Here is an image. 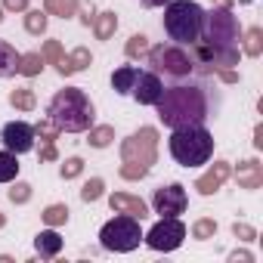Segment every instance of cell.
Returning a JSON list of instances; mask_svg holds the SVG:
<instances>
[{"label":"cell","mask_w":263,"mask_h":263,"mask_svg":"<svg viewBox=\"0 0 263 263\" xmlns=\"http://www.w3.org/2000/svg\"><path fill=\"white\" fill-rule=\"evenodd\" d=\"M158 118L177 130V127H195L204 124L208 118H214V102H211V90L198 81H177L174 87H164L158 102Z\"/></svg>","instance_id":"cell-1"},{"label":"cell","mask_w":263,"mask_h":263,"mask_svg":"<svg viewBox=\"0 0 263 263\" xmlns=\"http://www.w3.org/2000/svg\"><path fill=\"white\" fill-rule=\"evenodd\" d=\"M47 118L65 130V134H84V130L93 127V118H96V108L90 102V96L81 90V87H65L59 90L50 105H47Z\"/></svg>","instance_id":"cell-2"},{"label":"cell","mask_w":263,"mask_h":263,"mask_svg":"<svg viewBox=\"0 0 263 263\" xmlns=\"http://www.w3.org/2000/svg\"><path fill=\"white\" fill-rule=\"evenodd\" d=\"M171 155L183 167H198L208 164L214 155V137L204 130V124L195 127H177L171 134Z\"/></svg>","instance_id":"cell-3"},{"label":"cell","mask_w":263,"mask_h":263,"mask_svg":"<svg viewBox=\"0 0 263 263\" xmlns=\"http://www.w3.org/2000/svg\"><path fill=\"white\" fill-rule=\"evenodd\" d=\"M204 28V10L195 0H171L164 10V31L177 44H198Z\"/></svg>","instance_id":"cell-4"},{"label":"cell","mask_w":263,"mask_h":263,"mask_svg":"<svg viewBox=\"0 0 263 263\" xmlns=\"http://www.w3.org/2000/svg\"><path fill=\"white\" fill-rule=\"evenodd\" d=\"M238 19L229 13V7H217L211 13H204V28H201V44L208 47H217V50H226V47H238Z\"/></svg>","instance_id":"cell-5"},{"label":"cell","mask_w":263,"mask_h":263,"mask_svg":"<svg viewBox=\"0 0 263 263\" xmlns=\"http://www.w3.org/2000/svg\"><path fill=\"white\" fill-rule=\"evenodd\" d=\"M149 65L155 74H164V78H174V81H183L195 71V59L177 47V44H158L149 50Z\"/></svg>","instance_id":"cell-6"},{"label":"cell","mask_w":263,"mask_h":263,"mask_svg":"<svg viewBox=\"0 0 263 263\" xmlns=\"http://www.w3.org/2000/svg\"><path fill=\"white\" fill-rule=\"evenodd\" d=\"M99 241H102L105 251H115V254H127V251L140 248V241H143L140 220L130 217V214L108 220V223L102 226V232H99Z\"/></svg>","instance_id":"cell-7"},{"label":"cell","mask_w":263,"mask_h":263,"mask_svg":"<svg viewBox=\"0 0 263 263\" xmlns=\"http://www.w3.org/2000/svg\"><path fill=\"white\" fill-rule=\"evenodd\" d=\"M121 158L124 161H140V164L152 167L155 158H158V130L155 127H140L137 134H130L121 143Z\"/></svg>","instance_id":"cell-8"},{"label":"cell","mask_w":263,"mask_h":263,"mask_svg":"<svg viewBox=\"0 0 263 263\" xmlns=\"http://www.w3.org/2000/svg\"><path fill=\"white\" fill-rule=\"evenodd\" d=\"M146 245L152 248V251H177L180 245H183V238H186V226L177 220V217H161L146 235Z\"/></svg>","instance_id":"cell-9"},{"label":"cell","mask_w":263,"mask_h":263,"mask_svg":"<svg viewBox=\"0 0 263 263\" xmlns=\"http://www.w3.org/2000/svg\"><path fill=\"white\" fill-rule=\"evenodd\" d=\"M186 204H189V198H186V189L180 183H171L164 189H155V195H152V208L161 217H180L186 211Z\"/></svg>","instance_id":"cell-10"},{"label":"cell","mask_w":263,"mask_h":263,"mask_svg":"<svg viewBox=\"0 0 263 263\" xmlns=\"http://www.w3.org/2000/svg\"><path fill=\"white\" fill-rule=\"evenodd\" d=\"M0 140H4V146L16 155H25L34 149V127L25 124V121H10L4 124V130H0Z\"/></svg>","instance_id":"cell-11"},{"label":"cell","mask_w":263,"mask_h":263,"mask_svg":"<svg viewBox=\"0 0 263 263\" xmlns=\"http://www.w3.org/2000/svg\"><path fill=\"white\" fill-rule=\"evenodd\" d=\"M161 90H164V84H161V74H155V71H140V78H137V84H134V99L140 102V105H155L158 102V96H161Z\"/></svg>","instance_id":"cell-12"},{"label":"cell","mask_w":263,"mask_h":263,"mask_svg":"<svg viewBox=\"0 0 263 263\" xmlns=\"http://www.w3.org/2000/svg\"><path fill=\"white\" fill-rule=\"evenodd\" d=\"M229 174H232V167H229L226 161H214V167H211L204 177H198V180H195V189H198L201 195H214V192L229 180Z\"/></svg>","instance_id":"cell-13"},{"label":"cell","mask_w":263,"mask_h":263,"mask_svg":"<svg viewBox=\"0 0 263 263\" xmlns=\"http://www.w3.org/2000/svg\"><path fill=\"white\" fill-rule=\"evenodd\" d=\"M108 204H111V211H115V214H130V217H137V220H143V217L149 214L143 198L127 195V192H115V195L108 198Z\"/></svg>","instance_id":"cell-14"},{"label":"cell","mask_w":263,"mask_h":263,"mask_svg":"<svg viewBox=\"0 0 263 263\" xmlns=\"http://www.w3.org/2000/svg\"><path fill=\"white\" fill-rule=\"evenodd\" d=\"M235 180H238V186H241V189H260V186H263V164H260L257 158L241 161V164H238Z\"/></svg>","instance_id":"cell-15"},{"label":"cell","mask_w":263,"mask_h":263,"mask_svg":"<svg viewBox=\"0 0 263 263\" xmlns=\"http://www.w3.org/2000/svg\"><path fill=\"white\" fill-rule=\"evenodd\" d=\"M34 248H37V254H41L44 260H50V257H56V254L62 251V238H59V232L44 229V232L34 238Z\"/></svg>","instance_id":"cell-16"},{"label":"cell","mask_w":263,"mask_h":263,"mask_svg":"<svg viewBox=\"0 0 263 263\" xmlns=\"http://www.w3.org/2000/svg\"><path fill=\"white\" fill-rule=\"evenodd\" d=\"M19 74V53L10 41H0V78Z\"/></svg>","instance_id":"cell-17"},{"label":"cell","mask_w":263,"mask_h":263,"mask_svg":"<svg viewBox=\"0 0 263 263\" xmlns=\"http://www.w3.org/2000/svg\"><path fill=\"white\" fill-rule=\"evenodd\" d=\"M137 78H140V68H134V65H121L115 74H111V87H115V93H130L134 90V84H137Z\"/></svg>","instance_id":"cell-18"},{"label":"cell","mask_w":263,"mask_h":263,"mask_svg":"<svg viewBox=\"0 0 263 263\" xmlns=\"http://www.w3.org/2000/svg\"><path fill=\"white\" fill-rule=\"evenodd\" d=\"M44 13L59 16V19H71V16H78V0H44Z\"/></svg>","instance_id":"cell-19"},{"label":"cell","mask_w":263,"mask_h":263,"mask_svg":"<svg viewBox=\"0 0 263 263\" xmlns=\"http://www.w3.org/2000/svg\"><path fill=\"white\" fill-rule=\"evenodd\" d=\"M90 62H93L90 50H87V47H78L71 56H65V68H62V74H74V71H84Z\"/></svg>","instance_id":"cell-20"},{"label":"cell","mask_w":263,"mask_h":263,"mask_svg":"<svg viewBox=\"0 0 263 263\" xmlns=\"http://www.w3.org/2000/svg\"><path fill=\"white\" fill-rule=\"evenodd\" d=\"M115 28H118V16H115V13H99V16L93 19V31H96L99 41H108V37L115 34Z\"/></svg>","instance_id":"cell-21"},{"label":"cell","mask_w":263,"mask_h":263,"mask_svg":"<svg viewBox=\"0 0 263 263\" xmlns=\"http://www.w3.org/2000/svg\"><path fill=\"white\" fill-rule=\"evenodd\" d=\"M19 174V161H16V152H0V183H13Z\"/></svg>","instance_id":"cell-22"},{"label":"cell","mask_w":263,"mask_h":263,"mask_svg":"<svg viewBox=\"0 0 263 263\" xmlns=\"http://www.w3.org/2000/svg\"><path fill=\"white\" fill-rule=\"evenodd\" d=\"M41 68H44V56H41V53H25V56H19V74L37 78Z\"/></svg>","instance_id":"cell-23"},{"label":"cell","mask_w":263,"mask_h":263,"mask_svg":"<svg viewBox=\"0 0 263 263\" xmlns=\"http://www.w3.org/2000/svg\"><path fill=\"white\" fill-rule=\"evenodd\" d=\"M59 134H62V130H59V127H56V124H53L50 118H47V121H37V124H34V137H41V143H44V146L56 143V137H59Z\"/></svg>","instance_id":"cell-24"},{"label":"cell","mask_w":263,"mask_h":263,"mask_svg":"<svg viewBox=\"0 0 263 263\" xmlns=\"http://www.w3.org/2000/svg\"><path fill=\"white\" fill-rule=\"evenodd\" d=\"M10 105H13V108H22V111H31V108L37 105V99H34L31 90L22 87V90H13V93H10Z\"/></svg>","instance_id":"cell-25"},{"label":"cell","mask_w":263,"mask_h":263,"mask_svg":"<svg viewBox=\"0 0 263 263\" xmlns=\"http://www.w3.org/2000/svg\"><path fill=\"white\" fill-rule=\"evenodd\" d=\"M28 16H25V28H28V34H44L47 31V13H41V10H25Z\"/></svg>","instance_id":"cell-26"},{"label":"cell","mask_w":263,"mask_h":263,"mask_svg":"<svg viewBox=\"0 0 263 263\" xmlns=\"http://www.w3.org/2000/svg\"><path fill=\"white\" fill-rule=\"evenodd\" d=\"M44 223H47V226H62V223H68V208H65V204H50V208L44 211Z\"/></svg>","instance_id":"cell-27"},{"label":"cell","mask_w":263,"mask_h":263,"mask_svg":"<svg viewBox=\"0 0 263 263\" xmlns=\"http://www.w3.org/2000/svg\"><path fill=\"white\" fill-rule=\"evenodd\" d=\"M111 140H115V130H111V127H90V146L105 149Z\"/></svg>","instance_id":"cell-28"},{"label":"cell","mask_w":263,"mask_h":263,"mask_svg":"<svg viewBox=\"0 0 263 263\" xmlns=\"http://www.w3.org/2000/svg\"><path fill=\"white\" fill-rule=\"evenodd\" d=\"M149 53V37L146 34H134L127 41V56L130 59H140V56H146Z\"/></svg>","instance_id":"cell-29"},{"label":"cell","mask_w":263,"mask_h":263,"mask_svg":"<svg viewBox=\"0 0 263 263\" xmlns=\"http://www.w3.org/2000/svg\"><path fill=\"white\" fill-rule=\"evenodd\" d=\"M245 53H248V56H260V53H263V31H260V28H251V31L245 34Z\"/></svg>","instance_id":"cell-30"},{"label":"cell","mask_w":263,"mask_h":263,"mask_svg":"<svg viewBox=\"0 0 263 263\" xmlns=\"http://www.w3.org/2000/svg\"><path fill=\"white\" fill-rule=\"evenodd\" d=\"M192 235H195V238H201V241H208V238H214V235H217V223H214L211 217H201V220H195Z\"/></svg>","instance_id":"cell-31"},{"label":"cell","mask_w":263,"mask_h":263,"mask_svg":"<svg viewBox=\"0 0 263 263\" xmlns=\"http://www.w3.org/2000/svg\"><path fill=\"white\" fill-rule=\"evenodd\" d=\"M41 56H44V62L56 65V68H59V62L65 59V53H62V44H59V41H47V44H44V53H41Z\"/></svg>","instance_id":"cell-32"},{"label":"cell","mask_w":263,"mask_h":263,"mask_svg":"<svg viewBox=\"0 0 263 263\" xmlns=\"http://www.w3.org/2000/svg\"><path fill=\"white\" fill-rule=\"evenodd\" d=\"M102 189H105V183H102L99 177H93V180H87V183H84L81 198H84V201H99V198H102Z\"/></svg>","instance_id":"cell-33"},{"label":"cell","mask_w":263,"mask_h":263,"mask_svg":"<svg viewBox=\"0 0 263 263\" xmlns=\"http://www.w3.org/2000/svg\"><path fill=\"white\" fill-rule=\"evenodd\" d=\"M146 174H149V167L140 164V161H124V164H121V177H124V180H143Z\"/></svg>","instance_id":"cell-34"},{"label":"cell","mask_w":263,"mask_h":263,"mask_svg":"<svg viewBox=\"0 0 263 263\" xmlns=\"http://www.w3.org/2000/svg\"><path fill=\"white\" fill-rule=\"evenodd\" d=\"M59 174H62V180H74V177L84 174V161L81 158H65V164L59 167Z\"/></svg>","instance_id":"cell-35"},{"label":"cell","mask_w":263,"mask_h":263,"mask_svg":"<svg viewBox=\"0 0 263 263\" xmlns=\"http://www.w3.org/2000/svg\"><path fill=\"white\" fill-rule=\"evenodd\" d=\"M7 195H10V201H13V204H25V201L31 198V186H28V183H13Z\"/></svg>","instance_id":"cell-36"},{"label":"cell","mask_w":263,"mask_h":263,"mask_svg":"<svg viewBox=\"0 0 263 263\" xmlns=\"http://www.w3.org/2000/svg\"><path fill=\"white\" fill-rule=\"evenodd\" d=\"M232 232H235V238H241V241H254V238H257V229L248 226V223H235Z\"/></svg>","instance_id":"cell-37"},{"label":"cell","mask_w":263,"mask_h":263,"mask_svg":"<svg viewBox=\"0 0 263 263\" xmlns=\"http://www.w3.org/2000/svg\"><path fill=\"white\" fill-rule=\"evenodd\" d=\"M217 74H220L226 84H238V71H232V68H217Z\"/></svg>","instance_id":"cell-38"},{"label":"cell","mask_w":263,"mask_h":263,"mask_svg":"<svg viewBox=\"0 0 263 263\" xmlns=\"http://www.w3.org/2000/svg\"><path fill=\"white\" fill-rule=\"evenodd\" d=\"M59 155H56V143H50V146H44L41 149V161H56Z\"/></svg>","instance_id":"cell-39"},{"label":"cell","mask_w":263,"mask_h":263,"mask_svg":"<svg viewBox=\"0 0 263 263\" xmlns=\"http://www.w3.org/2000/svg\"><path fill=\"white\" fill-rule=\"evenodd\" d=\"M229 260H232V263H238V260H241V263H251V260H254V254H251V251H232V254H229Z\"/></svg>","instance_id":"cell-40"},{"label":"cell","mask_w":263,"mask_h":263,"mask_svg":"<svg viewBox=\"0 0 263 263\" xmlns=\"http://www.w3.org/2000/svg\"><path fill=\"white\" fill-rule=\"evenodd\" d=\"M4 7H7V10H19V13H25V10H28V0H4Z\"/></svg>","instance_id":"cell-41"},{"label":"cell","mask_w":263,"mask_h":263,"mask_svg":"<svg viewBox=\"0 0 263 263\" xmlns=\"http://www.w3.org/2000/svg\"><path fill=\"white\" fill-rule=\"evenodd\" d=\"M254 146L263 149V127H254Z\"/></svg>","instance_id":"cell-42"},{"label":"cell","mask_w":263,"mask_h":263,"mask_svg":"<svg viewBox=\"0 0 263 263\" xmlns=\"http://www.w3.org/2000/svg\"><path fill=\"white\" fill-rule=\"evenodd\" d=\"M164 4H171V0H143V7H164Z\"/></svg>","instance_id":"cell-43"},{"label":"cell","mask_w":263,"mask_h":263,"mask_svg":"<svg viewBox=\"0 0 263 263\" xmlns=\"http://www.w3.org/2000/svg\"><path fill=\"white\" fill-rule=\"evenodd\" d=\"M217 4H220V7H232V0H217Z\"/></svg>","instance_id":"cell-44"},{"label":"cell","mask_w":263,"mask_h":263,"mask_svg":"<svg viewBox=\"0 0 263 263\" xmlns=\"http://www.w3.org/2000/svg\"><path fill=\"white\" fill-rule=\"evenodd\" d=\"M4 223H7V217H4V211H0V229H4Z\"/></svg>","instance_id":"cell-45"},{"label":"cell","mask_w":263,"mask_h":263,"mask_svg":"<svg viewBox=\"0 0 263 263\" xmlns=\"http://www.w3.org/2000/svg\"><path fill=\"white\" fill-rule=\"evenodd\" d=\"M0 22H4V10H0Z\"/></svg>","instance_id":"cell-46"}]
</instances>
